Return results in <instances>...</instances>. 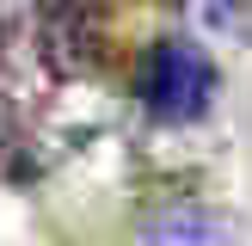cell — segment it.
Instances as JSON below:
<instances>
[{"label":"cell","instance_id":"cell-1","mask_svg":"<svg viewBox=\"0 0 252 246\" xmlns=\"http://www.w3.org/2000/svg\"><path fill=\"white\" fill-rule=\"evenodd\" d=\"M221 92V74L209 62V49H197L191 37H160L148 43L142 68H135V98L154 123H197Z\"/></svg>","mask_w":252,"mask_h":246},{"label":"cell","instance_id":"cell-2","mask_svg":"<svg viewBox=\"0 0 252 246\" xmlns=\"http://www.w3.org/2000/svg\"><path fill=\"white\" fill-rule=\"evenodd\" d=\"M31 43L56 80H86L105 68V19L86 0H49L31 25Z\"/></svg>","mask_w":252,"mask_h":246},{"label":"cell","instance_id":"cell-3","mask_svg":"<svg viewBox=\"0 0 252 246\" xmlns=\"http://www.w3.org/2000/svg\"><path fill=\"white\" fill-rule=\"evenodd\" d=\"M148 234H154V240H172V246H221L234 228H228V215H221V209L166 203L160 215H148Z\"/></svg>","mask_w":252,"mask_h":246},{"label":"cell","instance_id":"cell-4","mask_svg":"<svg viewBox=\"0 0 252 246\" xmlns=\"http://www.w3.org/2000/svg\"><path fill=\"white\" fill-rule=\"evenodd\" d=\"M197 12H203V25H216V31H234V25H240V0H197Z\"/></svg>","mask_w":252,"mask_h":246}]
</instances>
